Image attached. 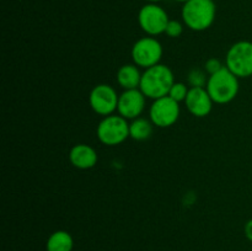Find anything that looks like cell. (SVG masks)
Listing matches in <instances>:
<instances>
[{"instance_id":"6da1fadb","label":"cell","mask_w":252,"mask_h":251,"mask_svg":"<svg viewBox=\"0 0 252 251\" xmlns=\"http://www.w3.org/2000/svg\"><path fill=\"white\" fill-rule=\"evenodd\" d=\"M174 84V74L171 69L159 63L152 68L145 69L142 75L139 89L145 97L158 100L169 95L170 89Z\"/></svg>"},{"instance_id":"7a4b0ae2","label":"cell","mask_w":252,"mask_h":251,"mask_svg":"<svg viewBox=\"0 0 252 251\" xmlns=\"http://www.w3.org/2000/svg\"><path fill=\"white\" fill-rule=\"evenodd\" d=\"M216 19L213 0H189L182 7V20L193 31L209 29Z\"/></svg>"},{"instance_id":"3957f363","label":"cell","mask_w":252,"mask_h":251,"mask_svg":"<svg viewBox=\"0 0 252 251\" xmlns=\"http://www.w3.org/2000/svg\"><path fill=\"white\" fill-rule=\"evenodd\" d=\"M212 100L216 103H229L239 93V78L234 75L226 66L212 74L206 86Z\"/></svg>"},{"instance_id":"277c9868","label":"cell","mask_w":252,"mask_h":251,"mask_svg":"<svg viewBox=\"0 0 252 251\" xmlns=\"http://www.w3.org/2000/svg\"><path fill=\"white\" fill-rule=\"evenodd\" d=\"M96 133L102 144L110 147L120 145L129 137V123L122 116H106L98 123Z\"/></svg>"},{"instance_id":"5b68a950","label":"cell","mask_w":252,"mask_h":251,"mask_svg":"<svg viewBox=\"0 0 252 251\" xmlns=\"http://www.w3.org/2000/svg\"><path fill=\"white\" fill-rule=\"evenodd\" d=\"M226 68L238 78L252 75V42L240 41L234 43L226 53Z\"/></svg>"},{"instance_id":"8992f818","label":"cell","mask_w":252,"mask_h":251,"mask_svg":"<svg viewBox=\"0 0 252 251\" xmlns=\"http://www.w3.org/2000/svg\"><path fill=\"white\" fill-rule=\"evenodd\" d=\"M162 57V46L154 37H144L133 44L132 58L139 68H152L160 63Z\"/></svg>"},{"instance_id":"52a82bcc","label":"cell","mask_w":252,"mask_h":251,"mask_svg":"<svg viewBox=\"0 0 252 251\" xmlns=\"http://www.w3.org/2000/svg\"><path fill=\"white\" fill-rule=\"evenodd\" d=\"M138 21L145 33L158 36L160 33H165V29L170 20L165 10L159 5L147 4L140 9Z\"/></svg>"},{"instance_id":"ba28073f","label":"cell","mask_w":252,"mask_h":251,"mask_svg":"<svg viewBox=\"0 0 252 251\" xmlns=\"http://www.w3.org/2000/svg\"><path fill=\"white\" fill-rule=\"evenodd\" d=\"M150 121L159 128L171 127L177 122L180 116L179 102L172 100L170 96H164L154 100L150 107Z\"/></svg>"},{"instance_id":"9c48e42d","label":"cell","mask_w":252,"mask_h":251,"mask_svg":"<svg viewBox=\"0 0 252 251\" xmlns=\"http://www.w3.org/2000/svg\"><path fill=\"white\" fill-rule=\"evenodd\" d=\"M118 97L115 89L107 84H100L96 85L91 90L90 96H89V102H90L91 108L95 111L97 115L110 116L117 110Z\"/></svg>"},{"instance_id":"30bf717a","label":"cell","mask_w":252,"mask_h":251,"mask_svg":"<svg viewBox=\"0 0 252 251\" xmlns=\"http://www.w3.org/2000/svg\"><path fill=\"white\" fill-rule=\"evenodd\" d=\"M145 95L140 89L125 90L118 97L117 111L126 120H135L142 115L145 107Z\"/></svg>"},{"instance_id":"8fae6325","label":"cell","mask_w":252,"mask_h":251,"mask_svg":"<svg viewBox=\"0 0 252 251\" xmlns=\"http://www.w3.org/2000/svg\"><path fill=\"white\" fill-rule=\"evenodd\" d=\"M185 103L189 112L196 117H206L213 107V100L206 88L189 89Z\"/></svg>"},{"instance_id":"7c38bea8","label":"cell","mask_w":252,"mask_h":251,"mask_svg":"<svg viewBox=\"0 0 252 251\" xmlns=\"http://www.w3.org/2000/svg\"><path fill=\"white\" fill-rule=\"evenodd\" d=\"M69 160L71 165L76 169L88 170L91 169L97 162V154L95 149L88 144L74 145L69 153Z\"/></svg>"},{"instance_id":"4fadbf2b","label":"cell","mask_w":252,"mask_h":251,"mask_svg":"<svg viewBox=\"0 0 252 251\" xmlns=\"http://www.w3.org/2000/svg\"><path fill=\"white\" fill-rule=\"evenodd\" d=\"M142 75L135 64H125L117 71V83L125 90H133L140 86Z\"/></svg>"},{"instance_id":"5bb4252c","label":"cell","mask_w":252,"mask_h":251,"mask_svg":"<svg viewBox=\"0 0 252 251\" xmlns=\"http://www.w3.org/2000/svg\"><path fill=\"white\" fill-rule=\"evenodd\" d=\"M74 240L65 230H57L48 238L46 244L47 251H71Z\"/></svg>"},{"instance_id":"9a60e30c","label":"cell","mask_w":252,"mask_h":251,"mask_svg":"<svg viewBox=\"0 0 252 251\" xmlns=\"http://www.w3.org/2000/svg\"><path fill=\"white\" fill-rule=\"evenodd\" d=\"M153 134V125L150 121L145 118H135L129 123V137L132 139L143 142L152 137Z\"/></svg>"},{"instance_id":"2e32d148","label":"cell","mask_w":252,"mask_h":251,"mask_svg":"<svg viewBox=\"0 0 252 251\" xmlns=\"http://www.w3.org/2000/svg\"><path fill=\"white\" fill-rule=\"evenodd\" d=\"M187 80H189L191 88H206L207 83H208L206 73L202 71L201 69H192L189 73Z\"/></svg>"},{"instance_id":"e0dca14e","label":"cell","mask_w":252,"mask_h":251,"mask_svg":"<svg viewBox=\"0 0 252 251\" xmlns=\"http://www.w3.org/2000/svg\"><path fill=\"white\" fill-rule=\"evenodd\" d=\"M189 89H187L186 84L184 83H175L174 85L170 89L169 95L172 100H175L176 102H181V101H185L187 97V94H189Z\"/></svg>"},{"instance_id":"ac0fdd59","label":"cell","mask_w":252,"mask_h":251,"mask_svg":"<svg viewBox=\"0 0 252 251\" xmlns=\"http://www.w3.org/2000/svg\"><path fill=\"white\" fill-rule=\"evenodd\" d=\"M182 31H184V27H182L181 22L176 21V20H170L166 29H165V33L169 37H172V38L181 36Z\"/></svg>"},{"instance_id":"d6986e66","label":"cell","mask_w":252,"mask_h":251,"mask_svg":"<svg viewBox=\"0 0 252 251\" xmlns=\"http://www.w3.org/2000/svg\"><path fill=\"white\" fill-rule=\"evenodd\" d=\"M223 68L224 65L220 63V61L217 58H209L208 61L206 62V64H204V69H206V71L209 74V75L216 74L217 71H219Z\"/></svg>"},{"instance_id":"ffe728a7","label":"cell","mask_w":252,"mask_h":251,"mask_svg":"<svg viewBox=\"0 0 252 251\" xmlns=\"http://www.w3.org/2000/svg\"><path fill=\"white\" fill-rule=\"evenodd\" d=\"M245 235L252 243V219H250V220L245 224Z\"/></svg>"},{"instance_id":"44dd1931","label":"cell","mask_w":252,"mask_h":251,"mask_svg":"<svg viewBox=\"0 0 252 251\" xmlns=\"http://www.w3.org/2000/svg\"><path fill=\"white\" fill-rule=\"evenodd\" d=\"M147 1H150L152 4H154V2H158V1H161V0H147Z\"/></svg>"},{"instance_id":"7402d4cb","label":"cell","mask_w":252,"mask_h":251,"mask_svg":"<svg viewBox=\"0 0 252 251\" xmlns=\"http://www.w3.org/2000/svg\"><path fill=\"white\" fill-rule=\"evenodd\" d=\"M176 1H180V2H187L189 0H176Z\"/></svg>"}]
</instances>
